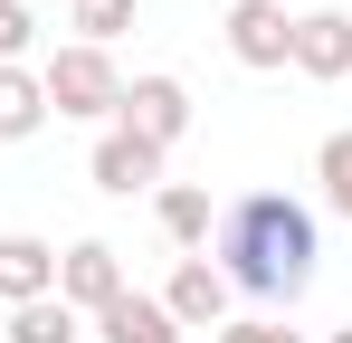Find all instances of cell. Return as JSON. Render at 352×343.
<instances>
[{
	"mask_svg": "<svg viewBox=\"0 0 352 343\" xmlns=\"http://www.w3.org/2000/svg\"><path fill=\"white\" fill-rule=\"evenodd\" d=\"M210 267L229 277V295H257V305H295L305 286H314V258H324V238H314V210L286 200V191H248L219 210L210 229Z\"/></svg>",
	"mask_w": 352,
	"mask_h": 343,
	"instance_id": "cell-1",
	"label": "cell"
},
{
	"mask_svg": "<svg viewBox=\"0 0 352 343\" xmlns=\"http://www.w3.org/2000/svg\"><path fill=\"white\" fill-rule=\"evenodd\" d=\"M38 86H48V114H67V124H115V105H124V76H115V57H105V48H86V39L48 48Z\"/></svg>",
	"mask_w": 352,
	"mask_h": 343,
	"instance_id": "cell-2",
	"label": "cell"
},
{
	"mask_svg": "<svg viewBox=\"0 0 352 343\" xmlns=\"http://www.w3.org/2000/svg\"><path fill=\"white\" fill-rule=\"evenodd\" d=\"M115 124L133 134V143L172 153L181 134H190V86H181V76H133V86H124V105H115Z\"/></svg>",
	"mask_w": 352,
	"mask_h": 343,
	"instance_id": "cell-3",
	"label": "cell"
},
{
	"mask_svg": "<svg viewBox=\"0 0 352 343\" xmlns=\"http://www.w3.org/2000/svg\"><path fill=\"white\" fill-rule=\"evenodd\" d=\"M229 57L238 67H257V76H276L286 67V48H295V19H286V0H229Z\"/></svg>",
	"mask_w": 352,
	"mask_h": 343,
	"instance_id": "cell-4",
	"label": "cell"
},
{
	"mask_svg": "<svg viewBox=\"0 0 352 343\" xmlns=\"http://www.w3.org/2000/svg\"><path fill=\"white\" fill-rule=\"evenodd\" d=\"M229 277H219V267H210V258H181L172 267V286H162V315H172L181 334H219V324H229Z\"/></svg>",
	"mask_w": 352,
	"mask_h": 343,
	"instance_id": "cell-5",
	"label": "cell"
},
{
	"mask_svg": "<svg viewBox=\"0 0 352 343\" xmlns=\"http://www.w3.org/2000/svg\"><path fill=\"white\" fill-rule=\"evenodd\" d=\"M295 76H314V86H333L352 76V10H295V48H286Z\"/></svg>",
	"mask_w": 352,
	"mask_h": 343,
	"instance_id": "cell-6",
	"label": "cell"
},
{
	"mask_svg": "<svg viewBox=\"0 0 352 343\" xmlns=\"http://www.w3.org/2000/svg\"><path fill=\"white\" fill-rule=\"evenodd\" d=\"M124 295V258L105 248V238H76V248H58V305H76V315H105Z\"/></svg>",
	"mask_w": 352,
	"mask_h": 343,
	"instance_id": "cell-7",
	"label": "cell"
},
{
	"mask_svg": "<svg viewBox=\"0 0 352 343\" xmlns=\"http://www.w3.org/2000/svg\"><path fill=\"white\" fill-rule=\"evenodd\" d=\"M86 181H96V191H115V200L162 191V153H153V143H133L124 124H105V134H96V153H86Z\"/></svg>",
	"mask_w": 352,
	"mask_h": 343,
	"instance_id": "cell-8",
	"label": "cell"
},
{
	"mask_svg": "<svg viewBox=\"0 0 352 343\" xmlns=\"http://www.w3.org/2000/svg\"><path fill=\"white\" fill-rule=\"evenodd\" d=\"M38 295H58V248L38 229H10L0 238V305H38Z\"/></svg>",
	"mask_w": 352,
	"mask_h": 343,
	"instance_id": "cell-9",
	"label": "cell"
},
{
	"mask_svg": "<svg viewBox=\"0 0 352 343\" xmlns=\"http://www.w3.org/2000/svg\"><path fill=\"white\" fill-rule=\"evenodd\" d=\"M153 220H162V238H172L181 258H210L219 210H210V191H200V181H162V191H153Z\"/></svg>",
	"mask_w": 352,
	"mask_h": 343,
	"instance_id": "cell-10",
	"label": "cell"
},
{
	"mask_svg": "<svg viewBox=\"0 0 352 343\" xmlns=\"http://www.w3.org/2000/svg\"><path fill=\"white\" fill-rule=\"evenodd\" d=\"M86 324H96V343H181V324L162 315V295H133V286H124L105 315H86Z\"/></svg>",
	"mask_w": 352,
	"mask_h": 343,
	"instance_id": "cell-11",
	"label": "cell"
},
{
	"mask_svg": "<svg viewBox=\"0 0 352 343\" xmlns=\"http://www.w3.org/2000/svg\"><path fill=\"white\" fill-rule=\"evenodd\" d=\"M48 124V86H38V67H0V143H29Z\"/></svg>",
	"mask_w": 352,
	"mask_h": 343,
	"instance_id": "cell-12",
	"label": "cell"
},
{
	"mask_svg": "<svg viewBox=\"0 0 352 343\" xmlns=\"http://www.w3.org/2000/svg\"><path fill=\"white\" fill-rule=\"evenodd\" d=\"M10 343H86V315L38 295V305H10Z\"/></svg>",
	"mask_w": 352,
	"mask_h": 343,
	"instance_id": "cell-13",
	"label": "cell"
},
{
	"mask_svg": "<svg viewBox=\"0 0 352 343\" xmlns=\"http://www.w3.org/2000/svg\"><path fill=\"white\" fill-rule=\"evenodd\" d=\"M133 10H143V0H67V29H76L86 48H115L124 29H133Z\"/></svg>",
	"mask_w": 352,
	"mask_h": 343,
	"instance_id": "cell-14",
	"label": "cell"
},
{
	"mask_svg": "<svg viewBox=\"0 0 352 343\" xmlns=\"http://www.w3.org/2000/svg\"><path fill=\"white\" fill-rule=\"evenodd\" d=\"M314 181H324V210H343V220H352V124L314 143Z\"/></svg>",
	"mask_w": 352,
	"mask_h": 343,
	"instance_id": "cell-15",
	"label": "cell"
},
{
	"mask_svg": "<svg viewBox=\"0 0 352 343\" xmlns=\"http://www.w3.org/2000/svg\"><path fill=\"white\" fill-rule=\"evenodd\" d=\"M29 39H38V10H29V0H0V67H19Z\"/></svg>",
	"mask_w": 352,
	"mask_h": 343,
	"instance_id": "cell-16",
	"label": "cell"
},
{
	"mask_svg": "<svg viewBox=\"0 0 352 343\" xmlns=\"http://www.w3.org/2000/svg\"><path fill=\"white\" fill-rule=\"evenodd\" d=\"M210 343H305V334H295L286 315H238V324H219Z\"/></svg>",
	"mask_w": 352,
	"mask_h": 343,
	"instance_id": "cell-17",
	"label": "cell"
},
{
	"mask_svg": "<svg viewBox=\"0 0 352 343\" xmlns=\"http://www.w3.org/2000/svg\"><path fill=\"white\" fill-rule=\"evenodd\" d=\"M324 343H352V324H333V334H324Z\"/></svg>",
	"mask_w": 352,
	"mask_h": 343,
	"instance_id": "cell-18",
	"label": "cell"
}]
</instances>
